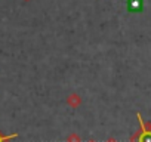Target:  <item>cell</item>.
<instances>
[{
    "mask_svg": "<svg viewBox=\"0 0 151 142\" xmlns=\"http://www.w3.org/2000/svg\"><path fill=\"white\" fill-rule=\"evenodd\" d=\"M67 104H68L71 108H77V107L82 104V98H80L77 93H70L68 98H67Z\"/></svg>",
    "mask_w": 151,
    "mask_h": 142,
    "instance_id": "1",
    "label": "cell"
},
{
    "mask_svg": "<svg viewBox=\"0 0 151 142\" xmlns=\"http://www.w3.org/2000/svg\"><path fill=\"white\" fill-rule=\"evenodd\" d=\"M142 6H144L142 0H127V9L130 12H139Z\"/></svg>",
    "mask_w": 151,
    "mask_h": 142,
    "instance_id": "2",
    "label": "cell"
},
{
    "mask_svg": "<svg viewBox=\"0 0 151 142\" xmlns=\"http://www.w3.org/2000/svg\"><path fill=\"white\" fill-rule=\"evenodd\" d=\"M138 118H139V121H141V127H142V135H141V138H139V142H151V132H147V130L144 129V123H142L139 114H138Z\"/></svg>",
    "mask_w": 151,
    "mask_h": 142,
    "instance_id": "3",
    "label": "cell"
},
{
    "mask_svg": "<svg viewBox=\"0 0 151 142\" xmlns=\"http://www.w3.org/2000/svg\"><path fill=\"white\" fill-rule=\"evenodd\" d=\"M67 142H82V141H80V138L76 135V133H71V135L67 138Z\"/></svg>",
    "mask_w": 151,
    "mask_h": 142,
    "instance_id": "4",
    "label": "cell"
},
{
    "mask_svg": "<svg viewBox=\"0 0 151 142\" xmlns=\"http://www.w3.org/2000/svg\"><path fill=\"white\" fill-rule=\"evenodd\" d=\"M17 136H18V133H14V135H9V136H2L0 135V142H8V141H11V139H14Z\"/></svg>",
    "mask_w": 151,
    "mask_h": 142,
    "instance_id": "5",
    "label": "cell"
},
{
    "mask_svg": "<svg viewBox=\"0 0 151 142\" xmlns=\"http://www.w3.org/2000/svg\"><path fill=\"white\" fill-rule=\"evenodd\" d=\"M107 142H117V141H116V139H113V138H111V139H108V141H107Z\"/></svg>",
    "mask_w": 151,
    "mask_h": 142,
    "instance_id": "6",
    "label": "cell"
},
{
    "mask_svg": "<svg viewBox=\"0 0 151 142\" xmlns=\"http://www.w3.org/2000/svg\"><path fill=\"white\" fill-rule=\"evenodd\" d=\"M24 2H31V0H24Z\"/></svg>",
    "mask_w": 151,
    "mask_h": 142,
    "instance_id": "7",
    "label": "cell"
},
{
    "mask_svg": "<svg viewBox=\"0 0 151 142\" xmlns=\"http://www.w3.org/2000/svg\"><path fill=\"white\" fill-rule=\"evenodd\" d=\"M89 142H95V141H89Z\"/></svg>",
    "mask_w": 151,
    "mask_h": 142,
    "instance_id": "8",
    "label": "cell"
}]
</instances>
